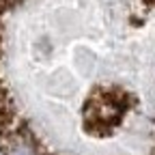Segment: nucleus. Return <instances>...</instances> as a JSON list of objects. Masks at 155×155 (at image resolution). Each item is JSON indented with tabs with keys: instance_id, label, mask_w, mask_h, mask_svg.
<instances>
[{
	"instance_id": "nucleus-1",
	"label": "nucleus",
	"mask_w": 155,
	"mask_h": 155,
	"mask_svg": "<svg viewBox=\"0 0 155 155\" xmlns=\"http://www.w3.org/2000/svg\"><path fill=\"white\" fill-rule=\"evenodd\" d=\"M0 155H153V0H0Z\"/></svg>"
}]
</instances>
